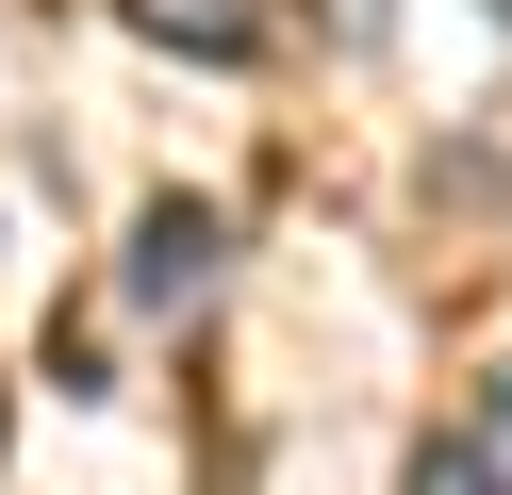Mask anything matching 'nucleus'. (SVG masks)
<instances>
[{
  "mask_svg": "<svg viewBox=\"0 0 512 495\" xmlns=\"http://www.w3.org/2000/svg\"><path fill=\"white\" fill-rule=\"evenodd\" d=\"M199 281H215V215H199V198H149V215H133V297L182 314Z\"/></svg>",
  "mask_w": 512,
  "mask_h": 495,
  "instance_id": "obj_1",
  "label": "nucleus"
},
{
  "mask_svg": "<svg viewBox=\"0 0 512 495\" xmlns=\"http://www.w3.org/2000/svg\"><path fill=\"white\" fill-rule=\"evenodd\" d=\"M149 50H199V66H248L265 50V0H116Z\"/></svg>",
  "mask_w": 512,
  "mask_h": 495,
  "instance_id": "obj_2",
  "label": "nucleus"
},
{
  "mask_svg": "<svg viewBox=\"0 0 512 495\" xmlns=\"http://www.w3.org/2000/svg\"><path fill=\"white\" fill-rule=\"evenodd\" d=\"M413 495H512V479H496L479 446H413Z\"/></svg>",
  "mask_w": 512,
  "mask_h": 495,
  "instance_id": "obj_3",
  "label": "nucleus"
}]
</instances>
